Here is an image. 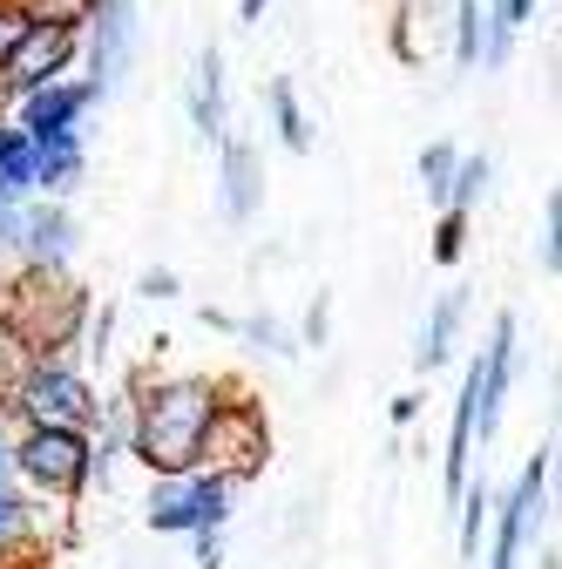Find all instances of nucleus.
I'll return each mask as SVG.
<instances>
[{
    "label": "nucleus",
    "mask_w": 562,
    "mask_h": 569,
    "mask_svg": "<svg viewBox=\"0 0 562 569\" xmlns=\"http://www.w3.org/2000/svg\"><path fill=\"white\" fill-rule=\"evenodd\" d=\"M218 407V387L210 380H157L136 393V420L122 427L129 455L143 461L150 475H183L197 468V441H203V420Z\"/></svg>",
    "instance_id": "1"
},
{
    "label": "nucleus",
    "mask_w": 562,
    "mask_h": 569,
    "mask_svg": "<svg viewBox=\"0 0 562 569\" xmlns=\"http://www.w3.org/2000/svg\"><path fill=\"white\" fill-rule=\"evenodd\" d=\"M8 332L28 346V352H54V346H76L82 319H89V299H82V284H68L61 264H28L14 278V292H8Z\"/></svg>",
    "instance_id": "2"
},
{
    "label": "nucleus",
    "mask_w": 562,
    "mask_h": 569,
    "mask_svg": "<svg viewBox=\"0 0 562 569\" xmlns=\"http://www.w3.org/2000/svg\"><path fill=\"white\" fill-rule=\"evenodd\" d=\"M264 455H271L264 407L224 400V393H218V407H210V420H203V441H197V468L224 475V481L238 488V481H251V475L264 468Z\"/></svg>",
    "instance_id": "3"
},
{
    "label": "nucleus",
    "mask_w": 562,
    "mask_h": 569,
    "mask_svg": "<svg viewBox=\"0 0 562 569\" xmlns=\"http://www.w3.org/2000/svg\"><path fill=\"white\" fill-rule=\"evenodd\" d=\"M231 516V481L210 468H183V475H157L150 495V529L157 536H218Z\"/></svg>",
    "instance_id": "4"
},
{
    "label": "nucleus",
    "mask_w": 562,
    "mask_h": 569,
    "mask_svg": "<svg viewBox=\"0 0 562 569\" xmlns=\"http://www.w3.org/2000/svg\"><path fill=\"white\" fill-rule=\"evenodd\" d=\"M8 400L21 407L28 427H89V420H102V400H96L76 373H68V367H54L48 352L21 367V380H14Z\"/></svg>",
    "instance_id": "5"
},
{
    "label": "nucleus",
    "mask_w": 562,
    "mask_h": 569,
    "mask_svg": "<svg viewBox=\"0 0 562 569\" xmlns=\"http://www.w3.org/2000/svg\"><path fill=\"white\" fill-rule=\"evenodd\" d=\"M82 34L76 21H54V14H28V28L14 34V48L0 54V96H28L41 82H54L68 61H76Z\"/></svg>",
    "instance_id": "6"
},
{
    "label": "nucleus",
    "mask_w": 562,
    "mask_h": 569,
    "mask_svg": "<svg viewBox=\"0 0 562 569\" xmlns=\"http://www.w3.org/2000/svg\"><path fill=\"white\" fill-rule=\"evenodd\" d=\"M14 475L34 495H76L89 481V435L82 427H28L14 441Z\"/></svg>",
    "instance_id": "7"
},
{
    "label": "nucleus",
    "mask_w": 562,
    "mask_h": 569,
    "mask_svg": "<svg viewBox=\"0 0 562 569\" xmlns=\"http://www.w3.org/2000/svg\"><path fill=\"white\" fill-rule=\"evenodd\" d=\"M89 68H96V89L109 96L129 61H136V0H89Z\"/></svg>",
    "instance_id": "8"
},
{
    "label": "nucleus",
    "mask_w": 562,
    "mask_h": 569,
    "mask_svg": "<svg viewBox=\"0 0 562 569\" xmlns=\"http://www.w3.org/2000/svg\"><path fill=\"white\" fill-rule=\"evenodd\" d=\"M542 495H549V448L522 468L515 495L502 502V536H495V562H488V569H522V542H529L535 522H542Z\"/></svg>",
    "instance_id": "9"
},
{
    "label": "nucleus",
    "mask_w": 562,
    "mask_h": 569,
    "mask_svg": "<svg viewBox=\"0 0 562 569\" xmlns=\"http://www.w3.org/2000/svg\"><path fill=\"white\" fill-rule=\"evenodd\" d=\"M96 96H102L96 82H41V89H28V122L21 129L28 136H41V129H76Z\"/></svg>",
    "instance_id": "10"
},
{
    "label": "nucleus",
    "mask_w": 562,
    "mask_h": 569,
    "mask_svg": "<svg viewBox=\"0 0 562 569\" xmlns=\"http://www.w3.org/2000/svg\"><path fill=\"white\" fill-rule=\"evenodd\" d=\"M34 142V190H68L82 177V129H41V136H28Z\"/></svg>",
    "instance_id": "11"
},
{
    "label": "nucleus",
    "mask_w": 562,
    "mask_h": 569,
    "mask_svg": "<svg viewBox=\"0 0 562 569\" xmlns=\"http://www.w3.org/2000/svg\"><path fill=\"white\" fill-rule=\"evenodd\" d=\"M224 142V136H218ZM264 203V177H258V150L251 142H224V218L231 224H251Z\"/></svg>",
    "instance_id": "12"
},
{
    "label": "nucleus",
    "mask_w": 562,
    "mask_h": 569,
    "mask_svg": "<svg viewBox=\"0 0 562 569\" xmlns=\"http://www.w3.org/2000/svg\"><path fill=\"white\" fill-rule=\"evenodd\" d=\"M190 122H197L203 142L224 136V54H218V48L197 54V76H190Z\"/></svg>",
    "instance_id": "13"
},
{
    "label": "nucleus",
    "mask_w": 562,
    "mask_h": 569,
    "mask_svg": "<svg viewBox=\"0 0 562 569\" xmlns=\"http://www.w3.org/2000/svg\"><path fill=\"white\" fill-rule=\"evenodd\" d=\"M21 251L28 264H68V251H76V224H68L61 203H41L21 218Z\"/></svg>",
    "instance_id": "14"
},
{
    "label": "nucleus",
    "mask_w": 562,
    "mask_h": 569,
    "mask_svg": "<svg viewBox=\"0 0 562 569\" xmlns=\"http://www.w3.org/2000/svg\"><path fill=\"white\" fill-rule=\"evenodd\" d=\"M461 312H468L461 292H448V299L428 312V326H420V346H413L420 367H441V360H448V346H454V332H461Z\"/></svg>",
    "instance_id": "15"
},
{
    "label": "nucleus",
    "mask_w": 562,
    "mask_h": 569,
    "mask_svg": "<svg viewBox=\"0 0 562 569\" xmlns=\"http://www.w3.org/2000/svg\"><path fill=\"white\" fill-rule=\"evenodd\" d=\"M0 190L8 197L34 190V142H28V129H0Z\"/></svg>",
    "instance_id": "16"
},
{
    "label": "nucleus",
    "mask_w": 562,
    "mask_h": 569,
    "mask_svg": "<svg viewBox=\"0 0 562 569\" xmlns=\"http://www.w3.org/2000/svg\"><path fill=\"white\" fill-rule=\"evenodd\" d=\"M271 122H278V142H285V150H312V129H305V109H299L292 82H271Z\"/></svg>",
    "instance_id": "17"
},
{
    "label": "nucleus",
    "mask_w": 562,
    "mask_h": 569,
    "mask_svg": "<svg viewBox=\"0 0 562 569\" xmlns=\"http://www.w3.org/2000/svg\"><path fill=\"white\" fill-rule=\"evenodd\" d=\"M481 34H488L481 0H454V61H461V76L481 61Z\"/></svg>",
    "instance_id": "18"
},
{
    "label": "nucleus",
    "mask_w": 562,
    "mask_h": 569,
    "mask_svg": "<svg viewBox=\"0 0 562 569\" xmlns=\"http://www.w3.org/2000/svg\"><path fill=\"white\" fill-rule=\"evenodd\" d=\"M481 183H488V157H454V177H448L441 203H448V210H468V203L481 197Z\"/></svg>",
    "instance_id": "19"
},
{
    "label": "nucleus",
    "mask_w": 562,
    "mask_h": 569,
    "mask_svg": "<svg viewBox=\"0 0 562 569\" xmlns=\"http://www.w3.org/2000/svg\"><path fill=\"white\" fill-rule=\"evenodd\" d=\"M21 542H28V502L0 481V556H14Z\"/></svg>",
    "instance_id": "20"
},
{
    "label": "nucleus",
    "mask_w": 562,
    "mask_h": 569,
    "mask_svg": "<svg viewBox=\"0 0 562 569\" xmlns=\"http://www.w3.org/2000/svg\"><path fill=\"white\" fill-rule=\"evenodd\" d=\"M535 258H542V271L555 278V264H562V197H549V203H542V238H535Z\"/></svg>",
    "instance_id": "21"
},
{
    "label": "nucleus",
    "mask_w": 562,
    "mask_h": 569,
    "mask_svg": "<svg viewBox=\"0 0 562 569\" xmlns=\"http://www.w3.org/2000/svg\"><path fill=\"white\" fill-rule=\"evenodd\" d=\"M454 502H461V556H474L481 549V516H488V488H461Z\"/></svg>",
    "instance_id": "22"
},
{
    "label": "nucleus",
    "mask_w": 562,
    "mask_h": 569,
    "mask_svg": "<svg viewBox=\"0 0 562 569\" xmlns=\"http://www.w3.org/2000/svg\"><path fill=\"white\" fill-rule=\"evenodd\" d=\"M238 332H244V339H251L258 352H278V360H285V352H299V339H292L285 326H278V319H244Z\"/></svg>",
    "instance_id": "23"
},
{
    "label": "nucleus",
    "mask_w": 562,
    "mask_h": 569,
    "mask_svg": "<svg viewBox=\"0 0 562 569\" xmlns=\"http://www.w3.org/2000/svg\"><path fill=\"white\" fill-rule=\"evenodd\" d=\"M448 177H454V150L448 142H428V150H420V183H428V197H441Z\"/></svg>",
    "instance_id": "24"
},
{
    "label": "nucleus",
    "mask_w": 562,
    "mask_h": 569,
    "mask_svg": "<svg viewBox=\"0 0 562 569\" xmlns=\"http://www.w3.org/2000/svg\"><path fill=\"white\" fill-rule=\"evenodd\" d=\"M21 367H28V346L8 332V319H0V400L14 393V380H21Z\"/></svg>",
    "instance_id": "25"
},
{
    "label": "nucleus",
    "mask_w": 562,
    "mask_h": 569,
    "mask_svg": "<svg viewBox=\"0 0 562 569\" xmlns=\"http://www.w3.org/2000/svg\"><path fill=\"white\" fill-rule=\"evenodd\" d=\"M461 244H468V210H448L441 231H434V258H441V264H454V258H461Z\"/></svg>",
    "instance_id": "26"
},
{
    "label": "nucleus",
    "mask_w": 562,
    "mask_h": 569,
    "mask_svg": "<svg viewBox=\"0 0 562 569\" xmlns=\"http://www.w3.org/2000/svg\"><path fill=\"white\" fill-rule=\"evenodd\" d=\"M21 14H54V21H82L89 14V0H14Z\"/></svg>",
    "instance_id": "27"
},
{
    "label": "nucleus",
    "mask_w": 562,
    "mask_h": 569,
    "mask_svg": "<svg viewBox=\"0 0 562 569\" xmlns=\"http://www.w3.org/2000/svg\"><path fill=\"white\" fill-rule=\"evenodd\" d=\"M21 218H28V210H21V197H8V190H0V251H14V244H21Z\"/></svg>",
    "instance_id": "28"
},
{
    "label": "nucleus",
    "mask_w": 562,
    "mask_h": 569,
    "mask_svg": "<svg viewBox=\"0 0 562 569\" xmlns=\"http://www.w3.org/2000/svg\"><path fill=\"white\" fill-rule=\"evenodd\" d=\"M21 28H28V14L14 8V0H0V54L14 48V34H21Z\"/></svg>",
    "instance_id": "29"
},
{
    "label": "nucleus",
    "mask_w": 562,
    "mask_h": 569,
    "mask_svg": "<svg viewBox=\"0 0 562 569\" xmlns=\"http://www.w3.org/2000/svg\"><path fill=\"white\" fill-rule=\"evenodd\" d=\"M143 292L150 299H177V271H143Z\"/></svg>",
    "instance_id": "30"
},
{
    "label": "nucleus",
    "mask_w": 562,
    "mask_h": 569,
    "mask_svg": "<svg viewBox=\"0 0 562 569\" xmlns=\"http://www.w3.org/2000/svg\"><path fill=\"white\" fill-rule=\"evenodd\" d=\"M0 481H14V441H8V420H0Z\"/></svg>",
    "instance_id": "31"
},
{
    "label": "nucleus",
    "mask_w": 562,
    "mask_h": 569,
    "mask_svg": "<svg viewBox=\"0 0 562 569\" xmlns=\"http://www.w3.org/2000/svg\"><path fill=\"white\" fill-rule=\"evenodd\" d=\"M305 339H312V346H325V299L312 306V319H305Z\"/></svg>",
    "instance_id": "32"
},
{
    "label": "nucleus",
    "mask_w": 562,
    "mask_h": 569,
    "mask_svg": "<svg viewBox=\"0 0 562 569\" xmlns=\"http://www.w3.org/2000/svg\"><path fill=\"white\" fill-rule=\"evenodd\" d=\"M224 562V549H218V536H203V549H197V569H218Z\"/></svg>",
    "instance_id": "33"
},
{
    "label": "nucleus",
    "mask_w": 562,
    "mask_h": 569,
    "mask_svg": "<svg viewBox=\"0 0 562 569\" xmlns=\"http://www.w3.org/2000/svg\"><path fill=\"white\" fill-rule=\"evenodd\" d=\"M264 8H271V0H238V21L251 28V21H264Z\"/></svg>",
    "instance_id": "34"
},
{
    "label": "nucleus",
    "mask_w": 562,
    "mask_h": 569,
    "mask_svg": "<svg viewBox=\"0 0 562 569\" xmlns=\"http://www.w3.org/2000/svg\"><path fill=\"white\" fill-rule=\"evenodd\" d=\"M413 8H428V14H434V8H441V0H413Z\"/></svg>",
    "instance_id": "35"
},
{
    "label": "nucleus",
    "mask_w": 562,
    "mask_h": 569,
    "mask_svg": "<svg viewBox=\"0 0 562 569\" xmlns=\"http://www.w3.org/2000/svg\"><path fill=\"white\" fill-rule=\"evenodd\" d=\"M0 569H14V556H0Z\"/></svg>",
    "instance_id": "36"
}]
</instances>
